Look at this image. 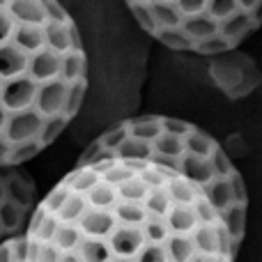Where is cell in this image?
I'll return each mask as SVG.
<instances>
[{"label": "cell", "mask_w": 262, "mask_h": 262, "mask_svg": "<svg viewBox=\"0 0 262 262\" xmlns=\"http://www.w3.org/2000/svg\"><path fill=\"white\" fill-rule=\"evenodd\" d=\"M136 23L180 53H230L262 26V0H124Z\"/></svg>", "instance_id": "cell-1"}, {"label": "cell", "mask_w": 262, "mask_h": 262, "mask_svg": "<svg viewBox=\"0 0 262 262\" xmlns=\"http://www.w3.org/2000/svg\"><path fill=\"white\" fill-rule=\"evenodd\" d=\"M232 53V51H230ZM230 53L216 55L219 62L212 67L214 81L223 92L232 97L249 95L260 81V74L249 58H232Z\"/></svg>", "instance_id": "cell-2"}, {"label": "cell", "mask_w": 262, "mask_h": 262, "mask_svg": "<svg viewBox=\"0 0 262 262\" xmlns=\"http://www.w3.org/2000/svg\"><path fill=\"white\" fill-rule=\"evenodd\" d=\"M108 244L115 255L136 258L140 253V249L147 244V237H145L143 226H124V223H120L113 230V235L108 237Z\"/></svg>", "instance_id": "cell-3"}, {"label": "cell", "mask_w": 262, "mask_h": 262, "mask_svg": "<svg viewBox=\"0 0 262 262\" xmlns=\"http://www.w3.org/2000/svg\"><path fill=\"white\" fill-rule=\"evenodd\" d=\"M118 226H120V221L113 209H97V207H90L83 214L81 221H78V228L83 230V235L101 237V239H108Z\"/></svg>", "instance_id": "cell-4"}, {"label": "cell", "mask_w": 262, "mask_h": 262, "mask_svg": "<svg viewBox=\"0 0 262 262\" xmlns=\"http://www.w3.org/2000/svg\"><path fill=\"white\" fill-rule=\"evenodd\" d=\"M166 223L170 228V232L177 235H193V230L200 226L198 212H195L193 205H180L175 203L170 207V212L166 214Z\"/></svg>", "instance_id": "cell-5"}, {"label": "cell", "mask_w": 262, "mask_h": 262, "mask_svg": "<svg viewBox=\"0 0 262 262\" xmlns=\"http://www.w3.org/2000/svg\"><path fill=\"white\" fill-rule=\"evenodd\" d=\"M166 189H168V193H170V198L175 200V203H180V205H193L195 200L203 195L205 186L193 184V182L186 180V177L180 172V175H172L170 180H168Z\"/></svg>", "instance_id": "cell-6"}, {"label": "cell", "mask_w": 262, "mask_h": 262, "mask_svg": "<svg viewBox=\"0 0 262 262\" xmlns=\"http://www.w3.org/2000/svg\"><path fill=\"white\" fill-rule=\"evenodd\" d=\"M5 191H7V200L21 205L23 209L30 207L32 198H35V189H32V184L23 175H16V172H9V175L5 177Z\"/></svg>", "instance_id": "cell-7"}, {"label": "cell", "mask_w": 262, "mask_h": 262, "mask_svg": "<svg viewBox=\"0 0 262 262\" xmlns=\"http://www.w3.org/2000/svg\"><path fill=\"white\" fill-rule=\"evenodd\" d=\"M166 251L170 262H191L195 253H200L193 242V235H177V232H172L166 239Z\"/></svg>", "instance_id": "cell-8"}, {"label": "cell", "mask_w": 262, "mask_h": 262, "mask_svg": "<svg viewBox=\"0 0 262 262\" xmlns=\"http://www.w3.org/2000/svg\"><path fill=\"white\" fill-rule=\"evenodd\" d=\"M76 251L81 253L83 262H111L115 255L108 239H101V237H83Z\"/></svg>", "instance_id": "cell-9"}, {"label": "cell", "mask_w": 262, "mask_h": 262, "mask_svg": "<svg viewBox=\"0 0 262 262\" xmlns=\"http://www.w3.org/2000/svg\"><path fill=\"white\" fill-rule=\"evenodd\" d=\"M88 195V203H90V207H97V209H115V205L120 203V193H118V186L111 184V182H106L104 177H101L99 182H97V186L90 191Z\"/></svg>", "instance_id": "cell-10"}, {"label": "cell", "mask_w": 262, "mask_h": 262, "mask_svg": "<svg viewBox=\"0 0 262 262\" xmlns=\"http://www.w3.org/2000/svg\"><path fill=\"white\" fill-rule=\"evenodd\" d=\"M101 180V175L90 166H78L74 172H69L64 177V184H69V189L76 191V193H90L92 189L97 186V182Z\"/></svg>", "instance_id": "cell-11"}, {"label": "cell", "mask_w": 262, "mask_h": 262, "mask_svg": "<svg viewBox=\"0 0 262 262\" xmlns=\"http://www.w3.org/2000/svg\"><path fill=\"white\" fill-rule=\"evenodd\" d=\"M113 212H115V216H118V221L124 223V226H143L149 216L145 205L134 203V200H120Z\"/></svg>", "instance_id": "cell-12"}, {"label": "cell", "mask_w": 262, "mask_h": 262, "mask_svg": "<svg viewBox=\"0 0 262 262\" xmlns=\"http://www.w3.org/2000/svg\"><path fill=\"white\" fill-rule=\"evenodd\" d=\"M90 209V203H88V195L85 193H76L72 191V195L67 198V203L62 205V209L58 212L60 221L64 223H78L83 219V214Z\"/></svg>", "instance_id": "cell-13"}, {"label": "cell", "mask_w": 262, "mask_h": 262, "mask_svg": "<svg viewBox=\"0 0 262 262\" xmlns=\"http://www.w3.org/2000/svg\"><path fill=\"white\" fill-rule=\"evenodd\" d=\"M143 205H145L149 216H166V214L170 212V207L175 205V200L170 198L166 186H161V189H149V193H147V198H145Z\"/></svg>", "instance_id": "cell-14"}, {"label": "cell", "mask_w": 262, "mask_h": 262, "mask_svg": "<svg viewBox=\"0 0 262 262\" xmlns=\"http://www.w3.org/2000/svg\"><path fill=\"white\" fill-rule=\"evenodd\" d=\"M83 230L76 226V223H60V228H58V232H55V239H53V244L58 246L60 251H76L78 249V244L83 242Z\"/></svg>", "instance_id": "cell-15"}, {"label": "cell", "mask_w": 262, "mask_h": 262, "mask_svg": "<svg viewBox=\"0 0 262 262\" xmlns=\"http://www.w3.org/2000/svg\"><path fill=\"white\" fill-rule=\"evenodd\" d=\"M118 193H120V200H134V203H145L149 193V186L143 182V177L136 172L134 177L124 180L122 184H118Z\"/></svg>", "instance_id": "cell-16"}, {"label": "cell", "mask_w": 262, "mask_h": 262, "mask_svg": "<svg viewBox=\"0 0 262 262\" xmlns=\"http://www.w3.org/2000/svg\"><path fill=\"white\" fill-rule=\"evenodd\" d=\"M23 212H26V209H23L21 205L5 198L3 203H0V228H3L5 232L16 230L23 221Z\"/></svg>", "instance_id": "cell-17"}, {"label": "cell", "mask_w": 262, "mask_h": 262, "mask_svg": "<svg viewBox=\"0 0 262 262\" xmlns=\"http://www.w3.org/2000/svg\"><path fill=\"white\" fill-rule=\"evenodd\" d=\"M143 230L147 242H154V244H166V239L172 235L166 223V216H147V221L143 223Z\"/></svg>", "instance_id": "cell-18"}, {"label": "cell", "mask_w": 262, "mask_h": 262, "mask_svg": "<svg viewBox=\"0 0 262 262\" xmlns=\"http://www.w3.org/2000/svg\"><path fill=\"white\" fill-rule=\"evenodd\" d=\"M72 195V189H69V184H64V182H60L58 186H55L53 191H51L49 195L44 198V207H46V212H51V214H58L60 209H62V205L67 203V198Z\"/></svg>", "instance_id": "cell-19"}, {"label": "cell", "mask_w": 262, "mask_h": 262, "mask_svg": "<svg viewBox=\"0 0 262 262\" xmlns=\"http://www.w3.org/2000/svg\"><path fill=\"white\" fill-rule=\"evenodd\" d=\"M136 172H138V170H136L134 166H129L127 161H122V159H118V161H115L113 166L108 168V170H106V172H101V177H104L106 182H111V184H115V186H118V184H122L124 180H129V177H134Z\"/></svg>", "instance_id": "cell-20"}, {"label": "cell", "mask_w": 262, "mask_h": 262, "mask_svg": "<svg viewBox=\"0 0 262 262\" xmlns=\"http://www.w3.org/2000/svg\"><path fill=\"white\" fill-rule=\"evenodd\" d=\"M44 149L41 143H23V145H16L9 154V166H18V163H26L30 159H35L37 154Z\"/></svg>", "instance_id": "cell-21"}, {"label": "cell", "mask_w": 262, "mask_h": 262, "mask_svg": "<svg viewBox=\"0 0 262 262\" xmlns=\"http://www.w3.org/2000/svg\"><path fill=\"white\" fill-rule=\"evenodd\" d=\"M136 262H170L168 251H166V244H154V242H147V244L140 249V253L136 255Z\"/></svg>", "instance_id": "cell-22"}, {"label": "cell", "mask_w": 262, "mask_h": 262, "mask_svg": "<svg viewBox=\"0 0 262 262\" xmlns=\"http://www.w3.org/2000/svg\"><path fill=\"white\" fill-rule=\"evenodd\" d=\"M186 152H189V149H186ZM182 157H184V154H182ZM182 157L161 154V152H157V149H154V154H152V159H149V161H152L154 166H159L161 170L170 172V175H180V172H182Z\"/></svg>", "instance_id": "cell-23"}, {"label": "cell", "mask_w": 262, "mask_h": 262, "mask_svg": "<svg viewBox=\"0 0 262 262\" xmlns=\"http://www.w3.org/2000/svg\"><path fill=\"white\" fill-rule=\"evenodd\" d=\"M60 216L58 214H46V219L41 221V226H39V230L35 232V235H30V237H35V239H39V242H53L55 239V232H58V228H60Z\"/></svg>", "instance_id": "cell-24"}, {"label": "cell", "mask_w": 262, "mask_h": 262, "mask_svg": "<svg viewBox=\"0 0 262 262\" xmlns=\"http://www.w3.org/2000/svg\"><path fill=\"white\" fill-rule=\"evenodd\" d=\"M30 244H32V237H18V239L12 242L14 262H28L30 260Z\"/></svg>", "instance_id": "cell-25"}, {"label": "cell", "mask_w": 262, "mask_h": 262, "mask_svg": "<svg viewBox=\"0 0 262 262\" xmlns=\"http://www.w3.org/2000/svg\"><path fill=\"white\" fill-rule=\"evenodd\" d=\"M62 258V251L53 244V242H46L41 244V253H39V262H60Z\"/></svg>", "instance_id": "cell-26"}, {"label": "cell", "mask_w": 262, "mask_h": 262, "mask_svg": "<svg viewBox=\"0 0 262 262\" xmlns=\"http://www.w3.org/2000/svg\"><path fill=\"white\" fill-rule=\"evenodd\" d=\"M46 214H49V212H46L44 205H41V207L37 209L35 214H32V221H30V235H35V232L39 230V226H41V221L46 219Z\"/></svg>", "instance_id": "cell-27"}, {"label": "cell", "mask_w": 262, "mask_h": 262, "mask_svg": "<svg viewBox=\"0 0 262 262\" xmlns=\"http://www.w3.org/2000/svg\"><path fill=\"white\" fill-rule=\"evenodd\" d=\"M0 262H14L12 242H7V244H0Z\"/></svg>", "instance_id": "cell-28"}, {"label": "cell", "mask_w": 262, "mask_h": 262, "mask_svg": "<svg viewBox=\"0 0 262 262\" xmlns=\"http://www.w3.org/2000/svg\"><path fill=\"white\" fill-rule=\"evenodd\" d=\"M60 262H83L81 253L78 251H62V258H60Z\"/></svg>", "instance_id": "cell-29"}, {"label": "cell", "mask_w": 262, "mask_h": 262, "mask_svg": "<svg viewBox=\"0 0 262 262\" xmlns=\"http://www.w3.org/2000/svg\"><path fill=\"white\" fill-rule=\"evenodd\" d=\"M221 255H207V253H195L191 262H216Z\"/></svg>", "instance_id": "cell-30"}, {"label": "cell", "mask_w": 262, "mask_h": 262, "mask_svg": "<svg viewBox=\"0 0 262 262\" xmlns=\"http://www.w3.org/2000/svg\"><path fill=\"white\" fill-rule=\"evenodd\" d=\"M5 198H7V191H5V177L0 175V203H3Z\"/></svg>", "instance_id": "cell-31"}, {"label": "cell", "mask_w": 262, "mask_h": 262, "mask_svg": "<svg viewBox=\"0 0 262 262\" xmlns=\"http://www.w3.org/2000/svg\"><path fill=\"white\" fill-rule=\"evenodd\" d=\"M111 262H136V258H124V255H113Z\"/></svg>", "instance_id": "cell-32"}, {"label": "cell", "mask_w": 262, "mask_h": 262, "mask_svg": "<svg viewBox=\"0 0 262 262\" xmlns=\"http://www.w3.org/2000/svg\"><path fill=\"white\" fill-rule=\"evenodd\" d=\"M0 230H3V228H0Z\"/></svg>", "instance_id": "cell-33"}]
</instances>
